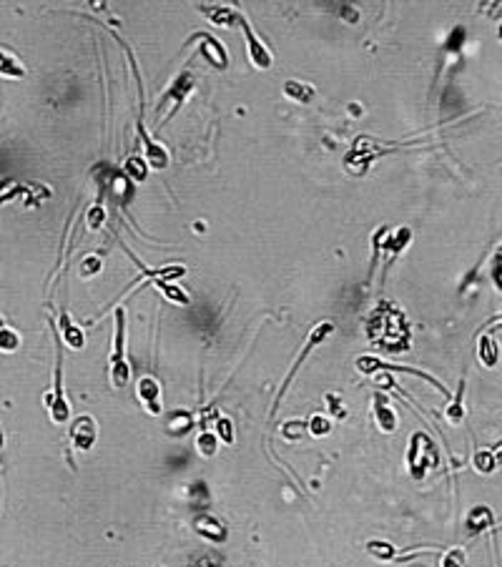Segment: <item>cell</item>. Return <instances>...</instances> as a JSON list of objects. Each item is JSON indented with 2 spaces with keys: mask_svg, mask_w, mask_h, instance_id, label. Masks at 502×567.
Listing matches in <instances>:
<instances>
[{
  "mask_svg": "<svg viewBox=\"0 0 502 567\" xmlns=\"http://www.w3.org/2000/svg\"><path fill=\"white\" fill-rule=\"evenodd\" d=\"M108 377L113 389H124L131 379V367L126 359V309L118 306L113 312V341L108 354Z\"/></svg>",
  "mask_w": 502,
  "mask_h": 567,
  "instance_id": "cell-1",
  "label": "cell"
},
{
  "mask_svg": "<svg viewBox=\"0 0 502 567\" xmlns=\"http://www.w3.org/2000/svg\"><path fill=\"white\" fill-rule=\"evenodd\" d=\"M440 464V452L437 444L425 435V432H414L409 437V450H407V470L412 475L414 482H422L427 472L434 470Z\"/></svg>",
  "mask_w": 502,
  "mask_h": 567,
  "instance_id": "cell-2",
  "label": "cell"
},
{
  "mask_svg": "<svg viewBox=\"0 0 502 567\" xmlns=\"http://www.w3.org/2000/svg\"><path fill=\"white\" fill-rule=\"evenodd\" d=\"M55 341H58V352H55V374H53V387L50 392H46L43 397V404L48 409V417L53 424H68L70 419V404L66 399V392H63V352H61V339H58V332H55Z\"/></svg>",
  "mask_w": 502,
  "mask_h": 567,
  "instance_id": "cell-3",
  "label": "cell"
},
{
  "mask_svg": "<svg viewBox=\"0 0 502 567\" xmlns=\"http://www.w3.org/2000/svg\"><path fill=\"white\" fill-rule=\"evenodd\" d=\"M193 90H196V78H193V73L191 70H181L179 76L171 81V86L164 90V96H159V108H156V113H161V108L168 106V111H166V116L159 121V126H164L168 118L176 116V111L189 101V96H191Z\"/></svg>",
  "mask_w": 502,
  "mask_h": 567,
  "instance_id": "cell-4",
  "label": "cell"
},
{
  "mask_svg": "<svg viewBox=\"0 0 502 567\" xmlns=\"http://www.w3.org/2000/svg\"><path fill=\"white\" fill-rule=\"evenodd\" d=\"M331 332H334V324L331 321H319L314 329L309 332V339H307V344H304V349H302V354L296 357V361H294V367L289 369V374H287V379L282 381V389H279V395H276V401H274V409L279 407V401L284 399V395H287V389H289V384H291V379H294V374L299 372V367L304 364V359L309 357L314 349H317L322 341H327L331 337Z\"/></svg>",
  "mask_w": 502,
  "mask_h": 567,
  "instance_id": "cell-5",
  "label": "cell"
},
{
  "mask_svg": "<svg viewBox=\"0 0 502 567\" xmlns=\"http://www.w3.org/2000/svg\"><path fill=\"white\" fill-rule=\"evenodd\" d=\"M236 26H241V33H244V38H247V58H249V63H251L256 70H269L271 68V66H274V56H271V50L267 48V43H264L262 38L254 33V28H251V23H249L247 15L239 13Z\"/></svg>",
  "mask_w": 502,
  "mask_h": 567,
  "instance_id": "cell-6",
  "label": "cell"
},
{
  "mask_svg": "<svg viewBox=\"0 0 502 567\" xmlns=\"http://www.w3.org/2000/svg\"><path fill=\"white\" fill-rule=\"evenodd\" d=\"M357 372L362 374H374V372H382V369H387V372H407V374H414V377H422V379H427L429 384H432L437 392H442V395H447V389H445V384L442 381H437L434 377H429V374L420 372V369H412V367H397V364H387V361L382 359H374V357H359L357 361Z\"/></svg>",
  "mask_w": 502,
  "mask_h": 567,
  "instance_id": "cell-7",
  "label": "cell"
},
{
  "mask_svg": "<svg viewBox=\"0 0 502 567\" xmlns=\"http://www.w3.org/2000/svg\"><path fill=\"white\" fill-rule=\"evenodd\" d=\"M189 41H199V50H201V58L209 63V66H213V68L219 70H226L229 68V53L226 48H224V43L216 41L213 35L209 33H193Z\"/></svg>",
  "mask_w": 502,
  "mask_h": 567,
  "instance_id": "cell-8",
  "label": "cell"
},
{
  "mask_svg": "<svg viewBox=\"0 0 502 567\" xmlns=\"http://www.w3.org/2000/svg\"><path fill=\"white\" fill-rule=\"evenodd\" d=\"M70 442L76 447L78 452H88L93 444H96V437H98V427H96V419L90 415H81L73 419L70 424Z\"/></svg>",
  "mask_w": 502,
  "mask_h": 567,
  "instance_id": "cell-9",
  "label": "cell"
},
{
  "mask_svg": "<svg viewBox=\"0 0 502 567\" xmlns=\"http://www.w3.org/2000/svg\"><path fill=\"white\" fill-rule=\"evenodd\" d=\"M136 397L141 401V407L148 412L151 417H159L164 412V404H161V384L153 377H141L136 381Z\"/></svg>",
  "mask_w": 502,
  "mask_h": 567,
  "instance_id": "cell-10",
  "label": "cell"
},
{
  "mask_svg": "<svg viewBox=\"0 0 502 567\" xmlns=\"http://www.w3.org/2000/svg\"><path fill=\"white\" fill-rule=\"evenodd\" d=\"M138 136H141V141H144V161L148 163L151 168H166L168 166V151H166L164 146L161 143H156V141L146 133V128H144V111H141V116H138Z\"/></svg>",
  "mask_w": 502,
  "mask_h": 567,
  "instance_id": "cell-11",
  "label": "cell"
},
{
  "mask_svg": "<svg viewBox=\"0 0 502 567\" xmlns=\"http://www.w3.org/2000/svg\"><path fill=\"white\" fill-rule=\"evenodd\" d=\"M193 533L201 535V537L209 539V542H213V545H224L229 537L226 525H224L221 519L213 517V515H199V517H193Z\"/></svg>",
  "mask_w": 502,
  "mask_h": 567,
  "instance_id": "cell-12",
  "label": "cell"
},
{
  "mask_svg": "<svg viewBox=\"0 0 502 567\" xmlns=\"http://www.w3.org/2000/svg\"><path fill=\"white\" fill-rule=\"evenodd\" d=\"M196 10H199L204 18H209L211 26H219V28H234L236 21H239V10L231 6H209V3H196Z\"/></svg>",
  "mask_w": 502,
  "mask_h": 567,
  "instance_id": "cell-13",
  "label": "cell"
},
{
  "mask_svg": "<svg viewBox=\"0 0 502 567\" xmlns=\"http://www.w3.org/2000/svg\"><path fill=\"white\" fill-rule=\"evenodd\" d=\"M55 332H58V339H63V344L68 346V349H73V352H81L83 346H86V334H83L81 326L70 319L68 312H61V326H58Z\"/></svg>",
  "mask_w": 502,
  "mask_h": 567,
  "instance_id": "cell-14",
  "label": "cell"
},
{
  "mask_svg": "<svg viewBox=\"0 0 502 567\" xmlns=\"http://www.w3.org/2000/svg\"><path fill=\"white\" fill-rule=\"evenodd\" d=\"M371 412H374V422H377L379 432H385V435L397 432V415H394V409L389 407V401H387L382 395H374Z\"/></svg>",
  "mask_w": 502,
  "mask_h": 567,
  "instance_id": "cell-15",
  "label": "cell"
},
{
  "mask_svg": "<svg viewBox=\"0 0 502 567\" xmlns=\"http://www.w3.org/2000/svg\"><path fill=\"white\" fill-rule=\"evenodd\" d=\"M492 525H495V515H492V510H490L487 505L472 507V510L467 512V519H465V527H467V533L472 535V537L487 533Z\"/></svg>",
  "mask_w": 502,
  "mask_h": 567,
  "instance_id": "cell-16",
  "label": "cell"
},
{
  "mask_svg": "<svg viewBox=\"0 0 502 567\" xmlns=\"http://www.w3.org/2000/svg\"><path fill=\"white\" fill-rule=\"evenodd\" d=\"M465 392H467V381L460 379L457 392H454L447 409H445V422H447L450 427H460V424L465 422Z\"/></svg>",
  "mask_w": 502,
  "mask_h": 567,
  "instance_id": "cell-17",
  "label": "cell"
},
{
  "mask_svg": "<svg viewBox=\"0 0 502 567\" xmlns=\"http://www.w3.org/2000/svg\"><path fill=\"white\" fill-rule=\"evenodd\" d=\"M284 96L299 106H309L311 101L317 98V88H314L311 83H304V81H294V78H289V81H284Z\"/></svg>",
  "mask_w": 502,
  "mask_h": 567,
  "instance_id": "cell-18",
  "label": "cell"
},
{
  "mask_svg": "<svg viewBox=\"0 0 502 567\" xmlns=\"http://www.w3.org/2000/svg\"><path fill=\"white\" fill-rule=\"evenodd\" d=\"M365 550H367V555H371V557H374V560H379V562H394V560H399L397 547H394L392 542H385V539H369Z\"/></svg>",
  "mask_w": 502,
  "mask_h": 567,
  "instance_id": "cell-19",
  "label": "cell"
},
{
  "mask_svg": "<svg viewBox=\"0 0 502 567\" xmlns=\"http://www.w3.org/2000/svg\"><path fill=\"white\" fill-rule=\"evenodd\" d=\"M0 76L3 78H26V66L10 53V50L0 48Z\"/></svg>",
  "mask_w": 502,
  "mask_h": 567,
  "instance_id": "cell-20",
  "label": "cell"
},
{
  "mask_svg": "<svg viewBox=\"0 0 502 567\" xmlns=\"http://www.w3.org/2000/svg\"><path fill=\"white\" fill-rule=\"evenodd\" d=\"M477 357H480V361L487 369H495L497 359H500V346H497V341L492 339V337H482L480 344H477Z\"/></svg>",
  "mask_w": 502,
  "mask_h": 567,
  "instance_id": "cell-21",
  "label": "cell"
},
{
  "mask_svg": "<svg viewBox=\"0 0 502 567\" xmlns=\"http://www.w3.org/2000/svg\"><path fill=\"white\" fill-rule=\"evenodd\" d=\"M153 286H156V289H159L161 294H164V297L168 299V301H173V304L191 306V297H189V294H186V291L181 289V286H176L173 281H156Z\"/></svg>",
  "mask_w": 502,
  "mask_h": 567,
  "instance_id": "cell-22",
  "label": "cell"
},
{
  "mask_svg": "<svg viewBox=\"0 0 502 567\" xmlns=\"http://www.w3.org/2000/svg\"><path fill=\"white\" fill-rule=\"evenodd\" d=\"M191 424H193L191 412H173V415H168V419H166V427H168L171 435H186V432L191 429Z\"/></svg>",
  "mask_w": 502,
  "mask_h": 567,
  "instance_id": "cell-23",
  "label": "cell"
},
{
  "mask_svg": "<svg viewBox=\"0 0 502 567\" xmlns=\"http://www.w3.org/2000/svg\"><path fill=\"white\" fill-rule=\"evenodd\" d=\"M216 450H219V439H216V435L209 432V429H201L199 439H196V452H199L201 457L211 459V457L216 455Z\"/></svg>",
  "mask_w": 502,
  "mask_h": 567,
  "instance_id": "cell-24",
  "label": "cell"
},
{
  "mask_svg": "<svg viewBox=\"0 0 502 567\" xmlns=\"http://www.w3.org/2000/svg\"><path fill=\"white\" fill-rule=\"evenodd\" d=\"M472 464L480 475H490V472L497 470V452H490V450H482L472 457Z\"/></svg>",
  "mask_w": 502,
  "mask_h": 567,
  "instance_id": "cell-25",
  "label": "cell"
},
{
  "mask_svg": "<svg viewBox=\"0 0 502 567\" xmlns=\"http://www.w3.org/2000/svg\"><path fill=\"white\" fill-rule=\"evenodd\" d=\"M213 435H216V439L224 444H234V422L229 419V417H216V429H213Z\"/></svg>",
  "mask_w": 502,
  "mask_h": 567,
  "instance_id": "cell-26",
  "label": "cell"
},
{
  "mask_svg": "<svg viewBox=\"0 0 502 567\" xmlns=\"http://www.w3.org/2000/svg\"><path fill=\"white\" fill-rule=\"evenodd\" d=\"M307 432H309L311 437H317V439H322V437H329V432H331V422L327 419V417H322V415H314L307 422Z\"/></svg>",
  "mask_w": 502,
  "mask_h": 567,
  "instance_id": "cell-27",
  "label": "cell"
},
{
  "mask_svg": "<svg viewBox=\"0 0 502 567\" xmlns=\"http://www.w3.org/2000/svg\"><path fill=\"white\" fill-rule=\"evenodd\" d=\"M467 565V553L462 547H450L447 553L442 555V567H465Z\"/></svg>",
  "mask_w": 502,
  "mask_h": 567,
  "instance_id": "cell-28",
  "label": "cell"
},
{
  "mask_svg": "<svg viewBox=\"0 0 502 567\" xmlns=\"http://www.w3.org/2000/svg\"><path fill=\"white\" fill-rule=\"evenodd\" d=\"M21 346V337L13 332V329H8V326H3L0 329V352L6 354H13L15 349Z\"/></svg>",
  "mask_w": 502,
  "mask_h": 567,
  "instance_id": "cell-29",
  "label": "cell"
},
{
  "mask_svg": "<svg viewBox=\"0 0 502 567\" xmlns=\"http://www.w3.org/2000/svg\"><path fill=\"white\" fill-rule=\"evenodd\" d=\"M101 266H104V261H101V256L90 254L86 256L81 261V277L88 279V277H96V274H101Z\"/></svg>",
  "mask_w": 502,
  "mask_h": 567,
  "instance_id": "cell-30",
  "label": "cell"
},
{
  "mask_svg": "<svg viewBox=\"0 0 502 567\" xmlns=\"http://www.w3.org/2000/svg\"><path fill=\"white\" fill-rule=\"evenodd\" d=\"M104 223H106V211H104V206H90L88 208V214H86V226L90 228V231H98V228H104Z\"/></svg>",
  "mask_w": 502,
  "mask_h": 567,
  "instance_id": "cell-31",
  "label": "cell"
},
{
  "mask_svg": "<svg viewBox=\"0 0 502 567\" xmlns=\"http://www.w3.org/2000/svg\"><path fill=\"white\" fill-rule=\"evenodd\" d=\"M304 429H307V424L304 422H287L282 429L284 439H289V442H296V439H302Z\"/></svg>",
  "mask_w": 502,
  "mask_h": 567,
  "instance_id": "cell-32",
  "label": "cell"
},
{
  "mask_svg": "<svg viewBox=\"0 0 502 567\" xmlns=\"http://www.w3.org/2000/svg\"><path fill=\"white\" fill-rule=\"evenodd\" d=\"M324 401H327V409H329L337 419H344V417H347V407H344V401L339 399L337 395H327L324 397Z\"/></svg>",
  "mask_w": 502,
  "mask_h": 567,
  "instance_id": "cell-33",
  "label": "cell"
},
{
  "mask_svg": "<svg viewBox=\"0 0 502 567\" xmlns=\"http://www.w3.org/2000/svg\"><path fill=\"white\" fill-rule=\"evenodd\" d=\"M126 171L131 173L136 181H144L146 179V161L144 159H128V163H126Z\"/></svg>",
  "mask_w": 502,
  "mask_h": 567,
  "instance_id": "cell-34",
  "label": "cell"
},
{
  "mask_svg": "<svg viewBox=\"0 0 502 567\" xmlns=\"http://www.w3.org/2000/svg\"><path fill=\"white\" fill-rule=\"evenodd\" d=\"M337 6H339V8H334V13H337L339 18H344V21L351 23V26H354V23L359 21V13L349 6V3H337Z\"/></svg>",
  "mask_w": 502,
  "mask_h": 567,
  "instance_id": "cell-35",
  "label": "cell"
},
{
  "mask_svg": "<svg viewBox=\"0 0 502 567\" xmlns=\"http://www.w3.org/2000/svg\"><path fill=\"white\" fill-rule=\"evenodd\" d=\"M462 43H465V28H454L447 41V50H460Z\"/></svg>",
  "mask_w": 502,
  "mask_h": 567,
  "instance_id": "cell-36",
  "label": "cell"
},
{
  "mask_svg": "<svg viewBox=\"0 0 502 567\" xmlns=\"http://www.w3.org/2000/svg\"><path fill=\"white\" fill-rule=\"evenodd\" d=\"M191 567H221V562L213 557V555H204V557H199V560H193Z\"/></svg>",
  "mask_w": 502,
  "mask_h": 567,
  "instance_id": "cell-37",
  "label": "cell"
},
{
  "mask_svg": "<svg viewBox=\"0 0 502 567\" xmlns=\"http://www.w3.org/2000/svg\"><path fill=\"white\" fill-rule=\"evenodd\" d=\"M349 113L351 116H359V113H362L359 111V103H349Z\"/></svg>",
  "mask_w": 502,
  "mask_h": 567,
  "instance_id": "cell-38",
  "label": "cell"
},
{
  "mask_svg": "<svg viewBox=\"0 0 502 567\" xmlns=\"http://www.w3.org/2000/svg\"><path fill=\"white\" fill-rule=\"evenodd\" d=\"M3 444H6V435H3V429H0V450H3Z\"/></svg>",
  "mask_w": 502,
  "mask_h": 567,
  "instance_id": "cell-39",
  "label": "cell"
},
{
  "mask_svg": "<svg viewBox=\"0 0 502 567\" xmlns=\"http://www.w3.org/2000/svg\"><path fill=\"white\" fill-rule=\"evenodd\" d=\"M3 326H6V324H3V317H0V329H3Z\"/></svg>",
  "mask_w": 502,
  "mask_h": 567,
  "instance_id": "cell-40",
  "label": "cell"
}]
</instances>
